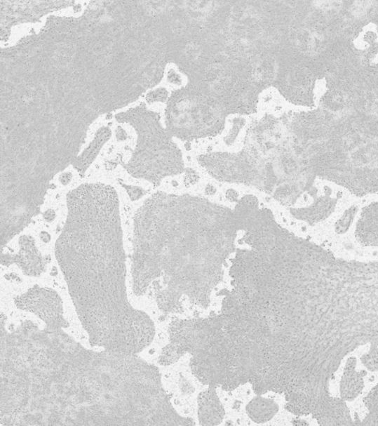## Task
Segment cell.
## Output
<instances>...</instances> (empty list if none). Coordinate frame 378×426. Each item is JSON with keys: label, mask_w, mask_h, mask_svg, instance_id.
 <instances>
[{"label": "cell", "mask_w": 378, "mask_h": 426, "mask_svg": "<svg viewBox=\"0 0 378 426\" xmlns=\"http://www.w3.org/2000/svg\"><path fill=\"white\" fill-rule=\"evenodd\" d=\"M1 315L0 425H194L160 370L136 354L83 347L63 328Z\"/></svg>", "instance_id": "6da1fadb"}, {"label": "cell", "mask_w": 378, "mask_h": 426, "mask_svg": "<svg viewBox=\"0 0 378 426\" xmlns=\"http://www.w3.org/2000/svg\"><path fill=\"white\" fill-rule=\"evenodd\" d=\"M275 349L290 404L321 425L350 411L330 392L344 357L378 347V261L335 258L309 244L280 291L272 314Z\"/></svg>", "instance_id": "7a4b0ae2"}, {"label": "cell", "mask_w": 378, "mask_h": 426, "mask_svg": "<svg viewBox=\"0 0 378 426\" xmlns=\"http://www.w3.org/2000/svg\"><path fill=\"white\" fill-rule=\"evenodd\" d=\"M66 201L55 255L90 345L142 352L155 338L156 326L128 299L118 192L109 185L85 184L69 191Z\"/></svg>", "instance_id": "3957f363"}, {"label": "cell", "mask_w": 378, "mask_h": 426, "mask_svg": "<svg viewBox=\"0 0 378 426\" xmlns=\"http://www.w3.org/2000/svg\"><path fill=\"white\" fill-rule=\"evenodd\" d=\"M184 204V197L159 192L134 217L133 290L153 296L166 314L184 313L188 305L208 309L230 255L217 227L187 239Z\"/></svg>", "instance_id": "277c9868"}, {"label": "cell", "mask_w": 378, "mask_h": 426, "mask_svg": "<svg viewBox=\"0 0 378 426\" xmlns=\"http://www.w3.org/2000/svg\"><path fill=\"white\" fill-rule=\"evenodd\" d=\"M15 304L20 309L36 315L46 326L64 328L69 325L64 317L62 300L53 288L36 285L18 296Z\"/></svg>", "instance_id": "5b68a950"}, {"label": "cell", "mask_w": 378, "mask_h": 426, "mask_svg": "<svg viewBox=\"0 0 378 426\" xmlns=\"http://www.w3.org/2000/svg\"><path fill=\"white\" fill-rule=\"evenodd\" d=\"M20 250L17 254L2 252L1 265L10 267L16 265L27 277H39L45 272L47 261L41 255L34 239L22 236L19 240Z\"/></svg>", "instance_id": "8992f818"}, {"label": "cell", "mask_w": 378, "mask_h": 426, "mask_svg": "<svg viewBox=\"0 0 378 426\" xmlns=\"http://www.w3.org/2000/svg\"><path fill=\"white\" fill-rule=\"evenodd\" d=\"M198 416L201 425H220L226 416V410L220 400L216 387H208L201 392L198 395Z\"/></svg>", "instance_id": "52a82bcc"}, {"label": "cell", "mask_w": 378, "mask_h": 426, "mask_svg": "<svg viewBox=\"0 0 378 426\" xmlns=\"http://www.w3.org/2000/svg\"><path fill=\"white\" fill-rule=\"evenodd\" d=\"M357 359L350 357L347 359L340 382V397L345 402H353L364 389V377L366 371L357 372Z\"/></svg>", "instance_id": "ba28073f"}, {"label": "cell", "mask_w": 378, "mask_h": 426, "mask_svg": "<svg viewBox=\"0 0 378 426\" xmlns=\"http://www.w3.org/2000/svg\"><path fill=\"white\" fill-rule=\"evenodd\" d=\"M279 406L276 401L257 395L246 406L245 411L249 418L262 424L271 421L278 413Z\"/></svg>", "instance_id": "9c48e42d"}, {"label": "cell", "mask_w": 378, "mask_h": 426, "mask_svg": "<svg viewBox=\"0 0 378 426\" xmlns=\"http://www.w3.org/2000/svg\"><path fill=\"white\" fill-rule=\"evenodd\" d=\"M109 136L110 133L107 130L97 133L93 142L85 150V152L76 158L73 166L81 175L86 173L102 146L109 140Z\"/></svg>", "instance_id": "30bf717a"}, {"label": "cell", "mask_w": 378, "mask_h": 426, "mask_svg": "<svg viewBox=\"0 0 378 426\" xmlns=\"http://www.w3.org/2000/svg\"><path fill=\"white\" fill-rule=\"evenodd\" d=\"M360 361L370 372H378V347L370 348L368 353L362 355Z\"/></svg>", "instance_id": "8fae6325"}, {"label": "cell", "mask_w": 378, "mask_h": 426, "mask_svg": "<svg viewBox=\"0 0 378 426\" xmlns=\"http://www.w3.org/2000/svg\"><path fill=\"white\" fill-rule=\"evenodd\" d=\"M121 185L126 189V191L128 192L132 201H135L140 199H142L147 194V191L142 187L125 185L123 183H121Z\"/></svg>", "instance_id": "7c38bea8"}, {"label": "cell", "mask_w": 378, "mask_h": 426, "mask_svg": "<svg viewBox=\"0 0 378 426\" xmlns=\"http://www.w3.org/2000/svg\"><path fill=\"white\" fill-rule=\"evenodd\" d=\"M180 389L182 392L186 394H191L194 392V388L192 385L184 378L180 379Z\"/></svg>", "instance_id": "4fadbf2b"}, {"label": "cell", "mask_w": 378, "mask_h": 426, "mask_svg": "<svg viewBox=\"0 0 378 426\" xmlns=\"http://www.w3.org/2000/svg\"><path fill=\"white\" fill-rule=\"evenodd\" d=\"M60 180L63 185H67L72 180V174L69 173H63L60 176Z\"/></svg>", "instance_id": "5bb4252c"}, {"label": "cell", "mask_w": 378, "mask_h": 426, "mask_svg": "<svg viewBox=\"0 0 378 426\" xmlns=\"http://www.w3.org/2000/svg\"><path fill=\"white\" fill-rule=\"evenodd\" d=\"M44 217L46 219V221L49 222H52L53 220H54L55 218V213L53 211L49 210L46 213H45Z\"/></svg>", "instance_id": "9a60e30c"}]
</instances>
